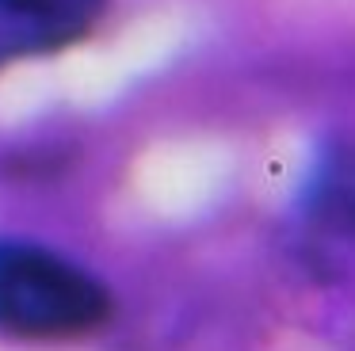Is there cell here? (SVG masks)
Masks as SVG:
<instances>
[{"instance_id": "obj_1", "label": "cell", "mask_w": 355, "mask_h": 351, "mask_svg": "<svg viewBox=\"0 0 355 351\" xmlns=\"http://www.w3.org/2000/svg\"><path fill=\"white\" fill-rule=\"evenodd\" d=\"M111 317V298L85 267L27 241H0V332L77 340Z\"/></svg>"}, {"instance_id": "obj_2", "label": "cell", "mask_w": 355, "mask_h": 351, "mask_svg": "<svg viewBox=\"0 0 355 351\" xmlns=\"http://www.w3.org/2000/svg\"><path fill=\"white\" fill-rule=\"evenodd\" d=\"M107 0H0V69L80 42Z\"/></svg>"}, {"instance_id": "obj_3", "label": "cell", "mask_w": 355, "mask_h": 351, "mask_svg": "<svg viewBox=\"0 0 355 351\" xmlns=\"http://www.w3.org/2000/svg\"><path fill=\"white\" fill-rule=\"evenodd\" d=\"M309 229L321 241L355 244V160L332 164V172L317 183L309 198Z\"/></svg>"}]
</instances>
